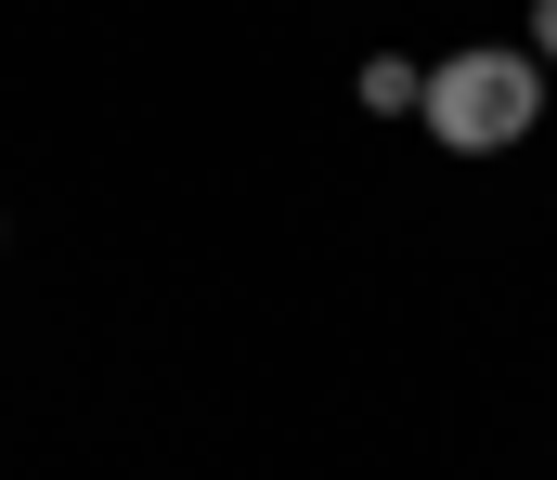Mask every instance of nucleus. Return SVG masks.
Wrapping results in <instances>:
<instances>
[{
    "label": "nucleus",
    "mask_w": 557,
    "mask_h": 480,
    "mask_svg": "<svg viewBox=\"0 0 557 480\" xmlns=\"http://www.w3.org/2000/svg\"><path fill=\"white\" fill-rule=\"evenodd\" d=\"M416 118H428V144H454V157H506V144H532V118H545V52H519V39H467V52H441Z\"/></svg>",
    "instance_id": "1"
},
{
    "label": "nucleus",
    "mask_w": 557,
    "mask_h": 480,
    "mask_svg": "<svg viewBox=\"0 0 557 480\" xmlns=\"http://www.w3.org/2000/svg\"><path fill=\"white\" fill-rule=\"evenodd\" d=\"M363 104H376V118H416V104H428V78L403 65V52H376V65H363Z\"/></svg>",
    "instance_id": "2"
},
{
    "label": "nucleus",
    "mask_w": 557,
    "mask_h": 480,
    "mask_svg": "<svg viewBox=\"0 0 557 480\" xmlns=\"http://www.w3.org/2000/svg\"><path fill=\"white\" fill-rule=\"evenodd\" d=\"M532 52H545V65H557V0H532Z\"/></svg>",
    "instance_id": "3"
}]
</instances>
